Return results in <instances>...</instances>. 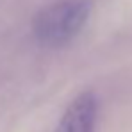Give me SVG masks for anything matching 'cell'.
<instances>
[{
    "label": "cell",
    "instance_id": "obj_1",
    "mask_svg": "<svg viewBox=\"0 0 132 132\" xmlns=\"http://www.w3.org/2000/svg\"><path fill=\"white\" fill-rule=\"evenodd\" d=\"M91 0H61L36 16L34 36L43 46H63L71 41L88 22Z\"/></svg>",
    "mask_w": 132,
    "mask_h": 132
},
{
    "label": "cell",
    "instance_id": "obj_2",
    "mask_svg": "<svg viewBox=\"0 0 132 132\" xmlns=\"http://www.w3.org/2000/svg\"><path fill=\"white\" fill-rule=\"evenodd\" d=\"M95 121L96 98L91 91H84L68 105L54 132H95Z\"/></svg>",
    "mask_w": 132,
    "mask_h": 132
}]
</instances>
